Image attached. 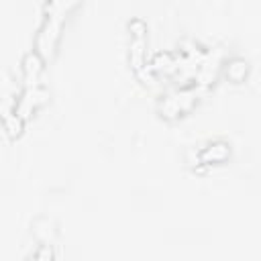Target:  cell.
<instances>
[{
    "instance_id": "1",
    "label": "cell",
    "mask_w": 261,
    "mask_h": 261,
    "mask_svg": "<svg viewBox=\"0 0 261 261\" xmlns=\"http://www.w3.org/2000/svg\"><path fill=\"white\" fill-rule=\"evenodd\" d=\"M226 157H228V149L222 143H218V145H214V149H206L202 153V159L204 161H222Z\"/></svg>"
}]
</instances>
